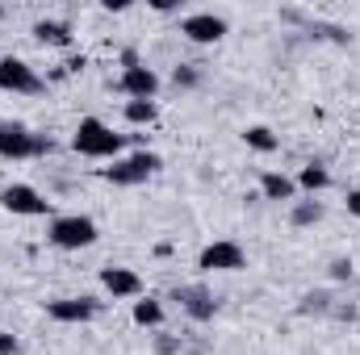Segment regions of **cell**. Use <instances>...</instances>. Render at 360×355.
Masks as SVG:
<instances>
[{"label": "cell", "instance_id": "6da1fadb", "mask_svg": "<svg viewBox=\"0 0 360 355\" xmlns=\"http://www.w3.org/2000/svg\"><path fill=\"white\" fill-rule=\"evenodd\" d=\"M122 147H126V138L113 134L101 117H80V126L72 134V151L84 155V159H117Z\"/></svg>", "mask_w": 360, "mask_h": 355}, {"label": "cell", "instance_id": "7a4b0ae2", "mask_svg": "<svg viewBox=\"0 0 360 355\" xmlns=\"http://www.w3.org/2000/svg\"><path fill=\"white\" fill-rule=\"evenodd\" d=\"M46 239H51L59 251H84V247L96 243V222L84 217V213H63V217L51 222Z\"/></svg>", "mask_w": 360, "mask_h": 355}, {"label": "cell", "instance_id": "3957f363", "mask_svg": "<svg viewBox=\"0 0 360 355\" xmlns=\"http://www.w3.org/2000/svg\"><path fill=\"white\" fill-rule=\"evenodd\" d=\"M51 151V138L17 126V121H0V155L4 159H34V155H46Z\"/></svg>", "mask_w": 360, "mask_h": 355}, {"label": "cell", "instance_id": "277c9868", "mask_svg": "<svg viewBox=\"0 0 360 355\" xmlns=\"http://www.w3.org/2000/svg\"><path fill=\"white\" fill-rule=\"evenodd\" d=\"M160 168H164V159L155 151H134L126 159H113V168H105L101 180H109V184H143L147 176H155Z\"/></svg>", "mask_w": 360, "mask_h": 355}, {"label": "cell", "instance_id": "5b68a950", "mask_svg": "<svg viewBox=\"0 0 360 355\" xmlns=\"http://www.w3.org/2000/svg\"><path fill=\"white\" fill-rule=\"evenodd\" d=\"M0 205H4L8 213H17V217H46V213H51V201H46L38 188H30V184H8V188H0Z\"/></svg>", "mask_w": 360, "mask_h": 355}, {"label": "cell", "instance_id": "8992f818", "mask_svg": "<svg viewBox=\"0 0 360 355\" xmlns=\"http://www.w3.org/2000/svg\"><path fill=\"white\" fill-rule=\"evenodd\" d=\"M0 88L4 92H21V96H34V92H42L46 84L38 80V72H34L25 59L4 55V59H0Z\"/></svg>", "mask_w": 360, "mask_h": 355}, {"label": "cell", "instance_id": "52a82bcc", "mask_svg": "<svg viewBox=\"0 0 360 355\" xmlns=\"http://www.w3.org/2000/svg\"><path fill=\"white\" fill-rule=\"evenodd\" d=\"M180 34L188 42H197V46H214V42L226 38V17H218V13H188L180 21Z\"/></svg>", "mask_w": 360, "mask_h": 355}, {"label": "cell", "instance_id": "ba28073f", "mask_svg": "<svg viewBox=\"0 0 360 355\" xmlns=\"http://www.w3.org/2000/svg\"><path fill=\"white\" fill-rule=\"evenodd\" d=\"M197 267L201 272H239V267H248V251L239 243H231V239H218V243H210L201 251Z\"/></svg>", "mask_w": 360, "mask_h": 355}, {"label": "cell", "instance_id": "9c48e42d", "mask_svg": "<svg viewBox=\"0 0 360 355\" xmlns=\"http://www.w3.org/2000/svg\"><path fill=\"white\" fill-rule=\"evenodd\" d=\"M96 301L92 297H59V301H46V314L55 318V322H63V326H84L96 318Z\"/></svg>", "mask_w": 360, "mask_h": 355}, {"label": "cell", "instance_id": "30bf717a", "mask_svg": "<svg viewBox=\"0 0 360 355\" xmlns=\"http://www.w3.org/2000/svg\"><path fill=\"white\" fill-rule=\"evenodd\" d=\"M117 92L130 96V100H155V92H160V76H155L147 63L126 67V72L117 76Z\"/></svg>", "mask_w": 360, "mask_h": 355}, {"label": "cell", "instance_id": "8fae6325", "mask_svg": "<svg viewBox=\"0 0 360 355\" xmlns=\"http://www.w3.org/2000/svg\"><path fill=\"white\" fill-rule=\"evenodd\" d=\"M176 301H180V309H184L193 322H210V318L218 314L214 293H210V288H201V284H184V288H176Z\"/></svg>", "mask_w": 360, "mask_h": 355}, {"label": "cell", "instance_id": "7c38bea8", "mask_svg": "<svg viewBox=\"0 0 360 355\" xmlns=\"http://www.w3.org/2000/svg\"><path fill=\"white\" fill-rule=\"evenodd\" d=\"M101 288L109 297H143V276L130 267H101Z\"/></svg>", "mask_w": 360, "mask_h": 355}, {"label": "cell", "instance_id": "4fadbf2b", "mask_svg": "<svg viewBox=\"0 0 360 355\" xmlns=\"http://www.w3.org/2000/svg\"><path fill=\"white\" fill-rule=\"evenodd\" d=\"M260 196L264 201H297V180L285 172H264L260 176Z\"/></svg>", "mask_w": 360, "mask_h": 355}, {"label": "cell", "instance_id": "5bb4252c", "mask_svg": "<svg viewBox=\"0 0 360 355\" xmlns=\"http://www.w3.org/2000/svg\"><path fill=\"white\" fill-rule=\"evenodd\" d=\"M34 38H38L42 46H59V51H68V46H72V25H68V21H51V17H42V21H34Z\"/></svg>", "mask_w": 360, "mask_h": 355}, {"label": "cell", "instance_id": "9a60e30c", "mask_svg": "<svg viewBox=\"0 0 360 355\" xmlns=\"http://www.w3.org/2000/svg\"><path fill=\"white\" fill-rule=\"evenodd\" d=\"M130 318H134V326L155 330V326H164V301H155V297H139L134 309H130Z\"/></svg>", "mask_w": 360, "mask_h": 355}, {"label": "cell", "instance_id": "2e32d148", "mask_svg": "<svg viewBox=\"0 0 360 355\" xmlns=\"http://www.w3.org/2000/svg\"><path fill=\"white\" fill-rule=\"evenodd\" d=\"M243 142H248L252 151H260V155H272V151L281 147V138L272 134L269 126H248V130H243Z\"/></svg>", "mask_w": 360, "mask_h": 355}, {"label": "cell", "instance_id": "e0dca14e", "mask_svg": "<svg viewBox=\"0 0 360 355\" xmlns=\"http://www.w3.org/2000/svg\"><path fill=\"white\" fill-rule=\"evenodd\" d=\"M327 184H331V172H327L323 163H306V168L297 172V188H302V192H323Z\"/></svg>", "mask_w": 360, "mask_h": 355}, {"label": "cell", "instance_id": "ac0fdd59", "mask_svg": "<svg viewBox=\"0 0 360 355\" xmlns=\"http://www.w3.org/2000/svg\"><path fill=\"white\" fill-rule=\"evenodd\" d=\"M126 121L130 126H151L155 117H160V109H155V100H126Z\"/></svg>", "mask_w": 360, "mask_h": 355}, {"label": "cell", "instance_id": "d6986e66", "mask_svg": "<svg viewBox=\"0 0 360 355\" xmlns=\"http://www.w3.org/2000/svg\"><path fill=\"white\" fill-rule=\"evenodd\" d=\"M319 217H323V205L319 201H293V213H289L293 226H314Z\"/></svg>", "mask_w": 360, "mask_h": 355}, {"label": "cell", "instance_id": "ffe728a7", "mask_svg": "<svg viewBox=\"0 0 360 355\" xmlns=\"http://www.w3.org/2000/svg\"><path fill=\"white\" fill-rule=\"evenodd\" d=\"M172 84L176 88H197L201 84V67L197 63H180L176 72H172Z\"/></svg>", "mask_w": 360, "mask_h": 355}, {"label": "cell", "instance_id": "44dd1931", "mask_svg": "<svg viewBox=\"0 0 360 355\" xmlns=\"http://www.w3.org/2000/svg\"><path fill=\"white\" fill-rule=\"evenodd\" d=\"M21 351V343H17V335H8V330H0V355H17Z\"/></svg>", "mask_w": 360, "mask_h": 355}, {"label": "cell", "instance_id": "7402d4cb", "mask_svg": "<svg viewBox=\"0 0 360 355\" xmlns=\"http://www.w3.org/2000/svg\"><path fill=\"white\" fill-rule=\"evenodd\" d=\"M331 280H352V260H335L331 264Z\"/></svg>", "mask_w": 360, "mask_h": 355}, {"label": "cell", "instance_id": "603a6c76", "mask_svg": "<svg viewBox=\"0 0 360 355\" xmlns=\"http://www.w3.org/2000/svg\"><path fill=\"white\" fill-rule=\"evenodd\" d=\"M84 67H89V59H84V55H76V59H68V63H63V76H76V72H84Z\"/></svg>", "mask_w": 360, "mask_h": 355}, {"label": "cell", "instance_id": "cb8c5ba5", "mask_svg": "<svg viewBox=\"0 0 360 355\" xmlns=\"http://www.w3.org/2000/svg\"><path fill=\"white\" fill-rule=\"evenodd\" d=\"M344 205H348L352 217H360V188H348V201H344Z\"/></svg>", "mask_w": 360, "mask_h": 355}, {"label": "cell", "instance_id": "d4e9b609", "mask_svg": "<svg viewBox=\"0 0 360 355\" xmlns=\"http://www.w3.org/2000/svg\"><path fill=\"white\" fill-rule=\"evenodd\" d=\"M151 8H155V13H176L180 4L176 0H151Z\"/></svg>", "mask_w": 360, "mask_h": 355}, {"label": "cell", "instance_id": "484cf974", "mask_svg": "<svg viewBox=\"0 0 360 355\" xmlns=\"http://www.w3.org/2000/svg\"><path fill=\"white\" fill-rule=\"evenodd\" d=\"M155 347H160V351H164V355H172V351H180V339H160Z\"/></svg>", "mask_w": 360, "mask_h": 355}]
</instances>
